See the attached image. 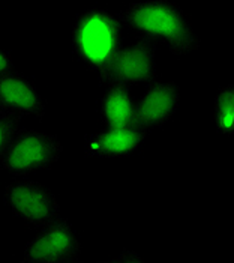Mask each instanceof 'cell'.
I'll return each instance as SVG.
<instances>
[{"mask_svg":"<svg viewBox=\"0 0 234 263\" xmlns=\"http://www.w3.org/2000/svg\"><path fill=\"white\" fill-rule=\"evenodd\" d=\"M116 18L141 38L162 40L174 56H186L200 47V38L186 14L171 0H146L129 5Z\"/></svg>","mask_w":234,"mask_h":263,"instance_id":"1","label":"cell"},{"mask_svg":"<svg viewBox=\"0 0 234 263\" xmlns=\"http://www.w3.org/2000/svg\"><path fill=\"white\" fill-rule=\"evenodd\" d=\"M122 48V26L104 9L81 14L72 29L74 54L89 68L98 71Z\"/></svg>","mask_w":234,"mask_h":263,"instance_id":"2","label":"cell"},{"mask_svg":"<svg viewBox=\"0 0 234 263\" xmlns=\"http://www.w3.org/2000/svg\"><path fill=\"white\" fill-rule=\"evenodd\" d=\"M14 69V59L9 51L0 48V76Z\"/></svg>","mask_w":234,"mask_h":263,"instance_id":"14","label":"cell"},{"mask_svg":"<svg viewBox=\"0 0 234 263\" xmlns=\"http://www.w3.org/2000/svg\"><path fill=\"white\" fill-rule=\"evenodd\" d=\"M18 121L17 118L0 113V157L5 154L14 134L18 131Z\"/></svg>","mask_w":234,"mask_h":263,"instance_id":"12","label":"cell"},{"mask_svg":"<svg viewBox=\"0 0 234 263\" xmlns=\"http://www.w3.org/2000/svg\"><path fill=\"white\" fill-rule=\"evenodd\" d=\"M179 105L180 89L174 81H152L134 108V125L146 131L162 126L173 118Z\"/></svg>","mask_w":234,"mask_h":263,"instance_id":"7","label":"cell"},{"mask_svg":"<svg viewBox=\"0 0 234 263\" xmlns=\"http://www.w3.org/2000/svg\"><path fill=\"white\" fill-rule=\"evenodd\" d=\"M155 54V41H138L126 48H120L98 69V77L105 87H131L136 83L149 84L158 80Z\"/></svg>","mask_w":234,"mask_h":263,"instance_id":"4","label":"cell"},{"mask_svg":"<svg viewBox=\"0 0 234 263\" xmlns=\"http://www.w3.org/2000/svg\"><path fill=\"white\" fill-rule=\"evenodd\" d=\"M62 151V143L53 134L18 129L2 155V168L12 176L47 170L60 160Z\"/></svg>","mask_w":234,"mask_h":263,"instance_id":"3","label":"cell"},{"mask_svg":"<svg viewBox=\"0 0 234 263\" xmlns=\"http://www.w3.org/2000/svg\"><path fill=\"white\" fill-rule=\"evenodd\" d=\"M134 108L129 87H108L101 100V118L107 128L134 125Z\"/></svg>","mask_w":234,"mask_h":263,"instance_id":"10","label":"cell"},{"mask_svg":"<svg viewBox=\"0 0 234 263\" xmlns=\"http://www.w3.org/2000/svg\"><path fill=\"white\" fill-rule=\"evenodd\" d=\"M26 245L21 262H74L81 254V245L72 226L57 218Z\"/></svg>","mask_w":234,"mask_h":263,"instance_id":"6","label":"cell"},{"mask_svg":"<svg viewBox=\"0 0 234 263\" xmlns=\"http://www.w3.org/2000/svg\"><path fill=\"white\" fill-rule=\"evenodd\" d=\"M108 262H113V263H143V257H140L138 254H136L135 251H132V250H123L117 257L114 259H110Z\"/></svg>","mask_w":234,"mask_h":263,"instance_id":"13","label":"cell"},{"mask_svg":"<svg viewBox=\"0 0 234 263\" xmlns=\"http://www.w3.org/2000/svg\"><path fill=\"white\" fill-rule=\"evenodd\" d=\"M0 113L17 119L36 116L42 121L45 116V102L35 84L12 69L0 76Z\"/></svg>","mask_w":234,"mask_h":263,"instance_id":"8","label":"cell"},{"mask_svg":"<svg viewBox=\"0 0 234 263\" xmlns=\"http://www.w3.org/2000/svg\"><path fill=\"white\" fill-rule=\"evenodd\" d=\"M215 122L216 129L221 134L234 133V87L228 84L222 87L215 100Z\"/></svg>","mask_w":234,"mask_h":263,"instance_id":"11","label":"cell"},{"mask_svg":"<svg viewBox=\"0 0 234 263\" xmlns=\"http://www.w3.org/2000/svg\"><path fill=\"white\" fill-rule=\"evenodd\" d=\"M147 131L129 125L123 128H107L105 131L86 136L84 155L89 158H120L135 154L141 147Z\"/></svg>","mask_w":234,"mask_h":263,"instance_id":"9","label":"cell"},{"mask_svg":"<svg viewBox=\"0 0 234 263\" xmlns=\"http://www.w3.org/2000/svg\"><path fill=\"white\" fill-rule=\"evenodd\" d=\"M3 202L15 217L33 227H44L60 215L54 193L35 181L8 183L3 190Z\"/></svg>","mask_w":234,"mask_h":263,"instance_id":"5","label":"cell"}]
</instances>
